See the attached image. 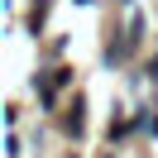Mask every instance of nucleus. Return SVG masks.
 Segmentation results:
<instances>
[{
	"label": "nucleus",
	"instance_id": "obj_2",
	"mask_svg": "<svg viewBox=\"0 0 158 158\" xmlns=\"http://www.w3.org/2000/svg\"><path fill=\"white\" fill-rule=\"evenodd\" d=\"M153 81H158V62H153Z\"/></svg>",
	"mask_w": 158,
	"mask_h": 158
},
{
	"label": "nucleus",
	"instance_id": "obj_1",
	"mask_svg": "<svg viewBox=\"0 0 158 158\" xmlns=\"http://www.w3.org/2000/svg\"><path fill=\"white\" fill-rule=\"evenodd\" d=\"M139 125H144V134H158V115H144Z\"/></svg>",
	"mask_w": 158,
	"mask_h": 158
}]
</instances>
